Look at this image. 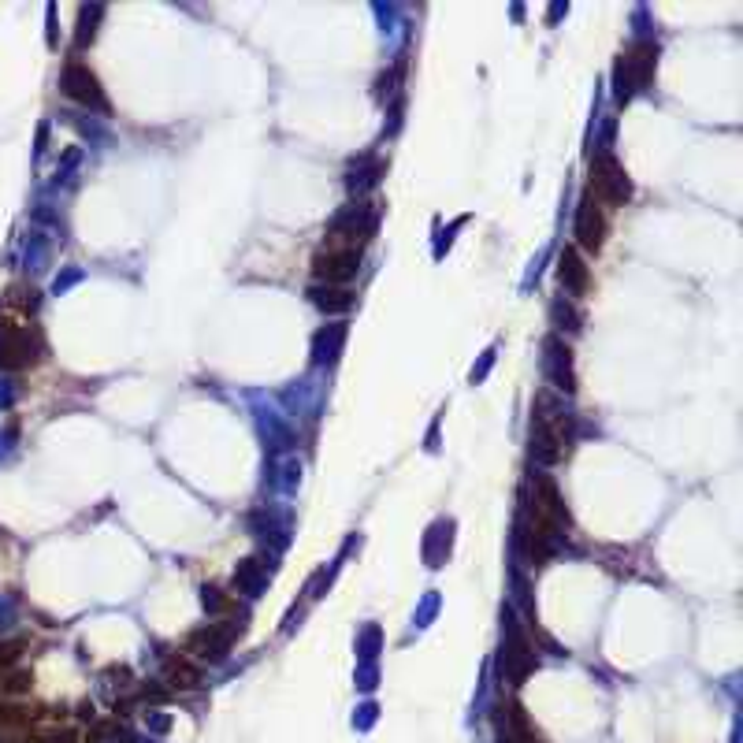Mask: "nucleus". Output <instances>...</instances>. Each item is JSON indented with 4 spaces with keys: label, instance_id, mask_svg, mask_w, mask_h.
<instances>
[{
    "label": "nucleus",
    "instance_id": "nucleus-1",
    "mask_svg": "<svg viewBox=\"0 0 743 743\" xmlns=\"http://www.w3.org/2000/svg\"><path fill=\"white\" fill-rule=\"evenodd\" d=\"M561 543V532L554 524L532 506V498H524V509H521V521H517V550L528 565H547L554 558V550Z\"/></svg>",
    "mask_w": 743,
    "mask_h": 743
},
{
    "label": "nucleus",
    "instance_id": "nucleus-2",
    "mask_svg": "<svg viewBox=\"0 0 743 743\" xmlns=\"http://www.w3.org/2000/svg\"><path fill=\"white\" fill-rule=\"evenodd\" d=\"M569 428H573V420L561 417L558 409L547 413L543 405H535V413H532V457L535 461H543V465L565 461L569 446H573V431Z\"/></svg>",
    "mask_w": 743,
    "mask_h": 743
},
{
    "label": "nucleus",
    "instance_id": "nucleus-3",
    "mask_svg": "<svg viewBox=\"0 0 743 743\" xmlns=\"http://www.w3.org/2000/svg\"><path fill=\"white\" fill-rule=\"evenodd\" d=\"M654 64H658V45L654 41H636L628 53L617 56L613 67V86H617V101H628L654 79Z\"/></svg>",
    "mask_w": 743,
    "mask_h": 743
},
{
    "label": "nucleus",
    "instance_id": "nucleus-4",
    "mask_svg": "<svg viewBox=\"0 0 743 743\" xmlns=\"http://www.w3.org/2000/svg\"><path fill=\"white\" fill-rule=\"evenodd\" d=\"M361 246H346V242H324L313 257V279L320 287H346L353 275L361 272Z\"/></svg>",
    "mask_w": 743,
    "mask_h": 743
},
{
    "label": "nucleus",
    "instance_id": "nucleus-5",
    "mask_svg": "<svg viewBox=\"0 0 743 743\" xmlns=\"http://www.w3.org/2000/svg\"><path fill=\"white\" fill-rule=\"evenodd\" d=\"M242 632H246V613L227 617V621H220V625H205L186 639L183 654L186 658H194V662H223L227 651H231V643H235Z\"/></svg>",
    "mask_w": 743,
    "mask_h": 743
},
{
    "label": "nucleus",
    "instance_id": "nucleus-6",
    "mask_svg": "<svg viewBox=\"0 0 743 743\" xmlns=\"http://www.w3.org/2000/svg\"><path fill=\"white\" fill-rule=\"evenodd\" d=\"M41 331L34 324H0V372H23L41 361Z\"/></svg>",
    "mask_w": 743,
    "mask_h": 743
},
{
    "label": "nucleus",
    "instance_id": "nucleus-7",
    "mask_svg": "<svg viewBox=\"0 0 743 743\" xmlns=\"http://www.w3.org/2000/svg\"><path fill=\"white\" fill-rule=\"evenodd\" d=\"M587 194L595 197L599 205H610V209H621L632 201V179H628L625 164L613 157V153H599L595 164H591V190Z\"/></svg>",
    "mask_w": 743,
    "mask_h": 743
},
{
    "label": "nucleus",
    "instance_id": "nucleus-8",
    "mask_svg": "<svg viewBox=\"0 0 743 743\" xmlns=\"http://www.w3.org/2000/svg\"><path fill=\"white\" fill-rule=\"evenodd\" d=\"M535 665V647L521 632V625L513 621V613H506V636H502V677L517 688Z\"/></svg>",
    "mask_w": 743,
    "mask_h": 743
},
{
    "label": "nucleus",
    "instance_id": "nucleus-9",
    "mask_svg": "<svg viewBox=\"0 0 743 743\" xmlns=\"http://www.w3.org/2000/svg\"><path fill=\"white\" fill-rule=\"evenodd\" d=\"M60 86H64V93L71 97V101H75V105H86V108H97V112H108L105 90H101L97 75H93V71L82 64V60H67L64 75H60Z\"/></svg>",
    "mask_w": 743,
    "mask_h": 743
},
{
    "label": "nucleus",
    "instance_id": "nucleus-10",
    "mask_svg": "<svg viewBox=\"0 0 743 743\" xmlns=\"http://www.w3.org/2000/svg\"><path fill=\"white\" fill-rule=\"evenodd\" d=\"M495 732L502 743H547L543 732L532 725V717L524 714V706L513 699L495 706Z\"/></svg>",
    "mask_w": 743,
    "mask_h": 743
},
{
    "label": "nucleus",
    "instance_id": "nucleus-11",
    "mask_svg": "<svg viewBox=\"0 0 743 743\" xmlns=\"http://www.w3.org/2000/svg\"><path fill=\"white\" fill-rule=\"evenodd\" d=\"M576 246L584 253H599L602 242H606V209L591 194L580 197V209H576Z\"/></svg>",
    "mask_w": 743,
    "mask_h": 743
},
{
    "label": "nucleus",
    "instance_id": "nucleus-12",
    "mask_svg": "<svg viewBox=\"0 0 743 743\" xmlns=\"http://www.w3.org/2000/svg\"><path fill=\"white\" fill-rule=\"evenodd\" d=\"M547 376L558 391L573 394L576 391V368H573V346L561 339V335H550L547 339Z\"/></svg>",
    "mask_w": 743,
    "mask_h": 743
},
{
    "label": "nucleus",
    "instance_id": "nucleus-13",
    "mask_svg": "<svg viewBox=\"0 0 743 743\" xmlns=\"http://www.w3.org/2000/svg\"><path fill=\"white\" fill-rule=\"evenodd\" d=\"M532 506L547 517L558 532H569V524H573V517H569V506H565V498H561L558 491V483L554 480H539L535 483V498H532Z\"/></svg>",
    "mask_w": 743,
    "mask_h": 743
},
{
    "label": "nucleus",
    "instance_id": "nucleus-14",
    "mask_svg": "<svg viewBox=\"0 0 743 743\" xmlns=\"http://www.w3.org/2000/svg\"><path fill=\"white\" fill-rule=\"evenodd\" d=\"M558 279L561 287L569 290L573 298H584L587 290H591V272H587L584 257H580V249H561L558 257Z\"/></svg>",
    "mask_w": 743,
    "mask_h": 743
},
{
    "label": "nucleus",
    "instance_id": "nucleus-15",
    "mask_svg": "<svg viewBox=\"0 0 743 743\" xmlns=\"http://www.w3.org/2000/svg\"><path fill=\"white\" fill-rule=\"evenodd\" d=\"M164 684L171 691H197L201 688V665L186 654H171L164 662Z\"/></svg>",
    "mask_w": 743,
    "mask_h": 743
},
{
    "label": "nucleus",
    "instance_id": "nucleus-16",
    "mask_svg": "<svg viewBox=\"0 0 743 743\" xmlns=\"http://www.w3.org/2000/svg\"><path fill=\"white\" fill-rule=\"evenodd\" d=\"M309 298H313L316 309H324V313H350L353 309V290L346 287H320V283H313V290H309Z\"/></svg>",
    "mask_w": 743,
    "mask_h": 743
},
{
    "label": "nucleus",
    "instance_id": "nucleus-17",
    "mask_svg": "<svg viewBox=\"0 0 743 743\" xmlns=\"http://www.w3.org/2000/svg\"><path fill=\"white\" fill-rule=\"evenodd\" d=\"M201 595H205V610H212V613H227V617H235V613H242V610H238V599H235V595H227V591H220V587H205Z\"/></svg>",
    "mask_w": 743,
    "mask_h": 743
},
{
    "label": "nucleus",
    "instance_id": "nucleus-18",
    "mask_svg": "<svg viewBox=\"0 0 743 743\" xmlns=\"http://www.w3.org/2000/svg\"><path fill=\"white\" fill-rule=\"evenodd\" d=\"M8 309H19V313H34L38 309V294L34 290H27V287H12L8 290Z\"/></svg>",
    "mask_w": 743,
    "mask_h": 743
},
{
    "label": "nucleus",
    "instance_id": "nucleus-19",
    "mask_svg": "<svg viewBox=\"0 0 743 743\" xmlns=\"http://www.w3.org/2000/svg\"><path fill=\"white\" fill-rule=\"evenodd\" d=\"M97 19H101V8H82L79 12V49H86L93 41V34H97Z\"/></svg>",
    "mask_w": 743,
    "mask_h": 743
}]
</instances>
